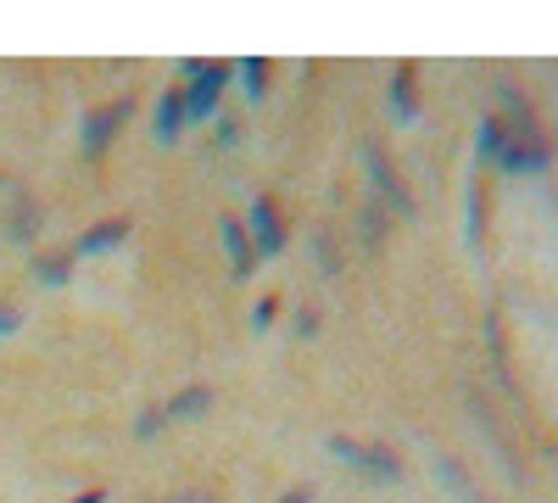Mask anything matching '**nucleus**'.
<instances>
[{
    "instance_id": "11",
    "label": "nucleus",
    "mask_w": 558,
    "mask_h": 503,
    "mask_svg": "<svg viewBox=\"0 0 558 503\" xmlns=\"http://www.w3.org/2000/svg\"><path fill=\"white\" fill-rule=\"evenodd\" d=\"M184 129H191V123H184V96H179V84H173V89H162L157 107H151V134H157V146H179Z\"/></svg>"
},
{
    "instance_id": "6",
    "label": "nucleus",
    "mask_w": 558,
    "mask_h": 503,
    "mask_svg": "<svg viewBox=\"0 0 558 503\" xmlns=\"http://www.w3.org/2000/svg\"><path fill=\"white\" fill-rule=\"evenodd\" d=\"M246 236H252V252H257V263L263 258H274V252H286V213H279V202L274 196H252V207H246Z\"/></svg>"
},
{
    "instance_id": "13",
    "label": "nucleus",
    "mask_w": 558,
    "mask_h": 503,
    "mask_svg": "<svg viewBox=\"0 0 558 503\" xmlns=\"http://www.w3.org/2000/svg\"><path fill=\"white\" fill-rule=\"evenodd\" d=\"M391 118L397 123H418V68L402 62L391 73Z\"/></svg>"
},
{
    "instance_id": "4",
    "label": "nucleus",
    "mask_w": 558,
    "mask_h": 503,
    "mask_svg": "<svg viewBox=\"0 0 558 503\" xmlns=\"http://www.w3.org/2000/svg\"><path fill=\"white\" fill-rule=\"evenodd\" d=\"M129 118H134V96H118V101L89 107V112H84V129H78V146H84V157H107Z\"/></svg>"
},
{
    "instance_id": "7",
    "label": "nucleus",
    "mask_w": 558,
    "mask_h": 503,
    "mask_svg": "<svg viewBox=\"0 0 558 503\" xmlns=\"http://www.w3.org/2000/svg\"><path fill=\"white\" fill-rule=\"evenodd\" d=\"M497 168H502V173H547V168H553L547 134H542V129H531V134H508V146L497 152Z\"/></svg>"
},
{
    "instance_id": "27",
    "label": "nucleus",
    "mask_w": 558,
    "mask_h": 503,
    "mask_svg": "<svg viewBox=\"0 0 558 503\" xmlns=\"http://www.w3.org/2000/svg\"><path fill=\"white\" fill-rule=\"evenodd\" d=\"M274 503H313V487H291V492H279Z\"/></svg>"
},
{
    "instance_id": "17",
    "label": "nucleus",
    "mask_w": 558,
    "mask_h": 503,
    "mask_svg": "<svg viewBox=\"0 0 558 503\" xmlns=\"http://www.w3.org/2000/svg\"><path fill=\"white\" fill-rule=\"evenodd\" d=\"M313 263H318L324 274H341V247H336L330 230H313Z\"/></svg>"
},
{
    "instance_id": "9",
    "label": "nucleus",
    "mask_w": 558,
    "mask_h": 503,
    "mask_svg": "<svg viewBox=\"0 0 558 503\" xmlns=\"http://www.w3.org/2000/svg\"><path fill=\"white\" fill-rule=\"evenodd\" d=\"M218 241H223V258H229V280H252L257 274V252H252V236L241 218H218Z\"/></svg>"
},
{
    "instance_id": "2",
    "label": "nucleus",
    "mask_w": 558,
    "mask_h": 503,
    "mask_svg": "<svg viewBox=\"0 0 558 503\" xmlns=\"http://www.w3.org/2000/svg\"><path fill=\"white\" fill-rule=\"evenodd\" d=\"M357 157H363V173H368V191H375V202H380L386 213H397V218H413V213H418V202L408 196V185H402V173H397L391 152L375 141V134H363Z\"/></svg>"
},
{
    "instance_id": "3",
    "label": "nucleus",
    "mask_w": 558,
    "mask_h": 503,
    "mask_svg": "<svg viewBox=\"0 0 558 503\" xmlns=\"http://www.w3.org/2000/svg\"><path fill=\"white\" fill-rule=\"evenodd\" d=\"M324 447L336 453V459L347 465V470H357V476H368V481H386V487H397L408 470H402V453H391L386 442H357V436H324Z\"/></svg>"
},
{
    "instance_id": "23",
    "label": "nucleus",
    "mask_w": 558,
    "mask_h": 503,
    "mask_svg": "<svg viewBox=\"0 0 558 503\" xmlns=\"http://www.w3.org/2000/svg\"><path fill=\"white\" fill-rule=\"evenodd\" d=\"M302 342H313L318 336V308H296V325H291Z\"/></svg>"
},
{
    "instance_id": "15",
    "label": "nucleus",
    "mask_w": 558,
    "mask_h": 503,
    "mask_svg": "<svg viewBox=\"0 0 558 503\" xmlns=\"http://www.w3.org/2000/svg\"><path fill=\"white\" fill-rule=\"evenodd\" d=\"M28 274H34L39 286H68L73 280V252H39L28 263Z\"/></svg>"
},
{
    "instance_id": "1",
    "label": "nucleus",
    "mask_w": 558,
    "mask_h": 503,
    "mask_svg": "<svg viewBox=\"0 0 558 503\" xmlns=\"http://www.w3.org/2000/svg\"><path fill=\"white\" fill-rule=\"evenodd\" d=\"M235 84V62H202L184 57L179 62V96H184V123H207L223 112V96Z\"/></svg>"
},
{
    "instance_id": "20",
    "label": "nucleus",
    "mask_w": 558,
    "mask_h": 503,
    "mask_svg": "<svg viewBox=\"0 0 558 503\" xmlns=\"http://www.w3.org/2000/svg\"><path fill=\"white\" fill-rule=\"evenodd\" d=\"M436 470H441V481H447V487H452V492H458L463 503H475V487H470V476H463V470H458L452 459H436Z\"/></svg>"
},
{
    "instance_id": "19",
    "label": "nucleus",
    "mask_w": 558,
    "mask_h": 503,
    "mask_svg": "<svg viewBox=\"0 0 558 503\" xmlns=\"http://www.w3.org/2000/svg\"><path fill=\"white\" fill-rule=\"evenodd\" d=\"M213 134H218V141H213L218 152H235L246 129H241V118H235V112H218V118H213Z\"/></svg>"
},
{
    "instance_id": "26",
    "label": "nucleus",
    "mask_w": 558,
    "mask_h": 503,
    "mask_svg": "<svg viewBox=\"0 0 558 503\" xmlns=\"http://www.w3.org/2000/svg\"><path fill=\"white\" fill-rule=\"evenodd\" d=\"M68 503H107V487H84V492H73Z\"/></svg>"
},
{
    "instance_id": "18",
    "label": "nucleus",
    "mask_w": 558,
    "mask_h": 503,
    "mask_svg": "<svg viewBox=\"0 0 558 503\" xmlns=\"http://www.w3.org/2000/svg\"><path fill=\"white\" fill-rule=\"evenodd\" d=\"M168 431V415H162V403H151V408H140V415H134V436L140 442H157Z\"/></svg>"
},
{
    "instance_id": "12",
    "label": "nucleus",
    "mask_w": 558,
    "mask_h": 503,
    "mask_svg": "<svg viewBox=\"0 0 558 503\" xmlns=\"http://www.w3.org/2000/svg\"><path fill=\"white\" fill-rule=\"evenodd\" d=\"M235 84H241V101H246V107H263V101H268V84H274V62L241 57V62H235Z\"/></svg>"
},
{
    "instance_id": "10",
    "label": "nucleus",
    "mask_w": 558,
    "mask_h": 503,
    "mask_svg": "<svg viewBox=\"0 0 558 503\" xmlns=\"http://www.w3.org/2000/svg\"><path fill=\"white\" fill-rule=\"evenodd\" d=\"M129 230H134L129 218H101V224H89V230H84L68 252H73V263H78V258H101V252L123 247V241H129Z\"/></svg>"
},
{
    "instance_id": "8",
    "label": "nucleus",
    "mask_w": 558,
    "mask_h": 503,
    "mask_svg": "<svg viewBox=\"0 0 558 503\" xmlns=\"http://www.w3.org/2000/svg\"><path fill=\"white\" fill-rule=\"evenodd\" d=\"M213 403H218V386L191 381V386H179V392L162 403V415H168V426H196V420L213 415Z\"/></svg>"
},
{
    "instance_id": "25",
    "label": "nucleus",
    "mask_w": 558,
    "mask_h": 503,
    "mask_svg": "<svg viewBox=\"0 0 558 503\" xmlns=\"http://www.w3.org/2000/svg\"><path fill=\"white\" fill-rule=\"evenodd\" d=\"M157 503H218L213 492H168V498H157Z\"/></svg>"
},
{
    "instance_id": "5",
    "label": "nucleus",
    "mask_w": 558,
    "mask_h": 503,
    "mask_svg": "<svg viewBox=\"0 0 558 503\" xmlns=\"http://www.w3.org/2000/svg\"><path fill=\"white\" fill-rule=\"evenodd\" d=\"M45 224H51L45 202H39V196H28L23 185H12V191H7V218H0L7 241H12V247H34V241L45 236Z\"/></svg>"
},
{
    "instance_id": "14",
    "label": "nucleus",
    "mask_w": 558,
    "mask_h": 503,
    "mask_svg": "<svg viewBox=\"0 0 558 503\" xmlns=\"http://www.w3.org/2000/svg\"><path fill=\"white\" fill-rule=\"evenodd\" d=\"M386 236H391V213H386L375 196H368V202L357 207V241L375 252V247H386Z\"/></svg>"
},
{
    "instance_id": "16",
    "label": "nucleus",
    "mask_w": 558,
    "mask_h": 503,
    "mask_svg": "<svg viewBox=\"0 0 558 503\" xmlns=\"http://www.w3.org/2000/svg\"><path fill=\"white\" fill-rule=\"evenodd\" d=\"M475 134H481V141H475V152H481L486 163H497V152L508 146V129H502V118H497V112H486Z\"/></svg>"
},
{
    "instance_id": "22",
    "label": "nucleus",
    "mask_w": 558,
    "mask_h": 503,
    "mask_svg": "<svg viewBox=\"0 0 558 503\" xmlns=\"http://www.w3.org/2000/svg\"><path fill=\"white\" fill-rule=\"evenodd\" d=\"M274 319H279V302H274V297H263V302L252 308V331H268Z\"/></svg>"
},
{
    "instance_id": "21",
    "label": "nucleus",
    "mask_w": 558,
    "mask_h": 503,
    "mask_svg": "<svg viewBox=\"0 0 558 503\" xmlns=\"http://www.w3.org/2000/svg\"><path fill=\"white\" fill-rule=\"evenodd\" d=\"M481 230H486V196H481V185L470 191V241H481Z\"/></svg>"
},
{
    "instance_id": "24",
    "label": "nucleus",
    "mask_w": 558,
    "mask_h": 503,
    "mask_svg": "<svg viewBox=\"0 0 558 503\" xmlns=\"http://www.w3.org/2000/svg\"><path fill=\"white\" fill-rule=\"evenodd\" d=\"M17 325H23V313L12 302H0V336H17Z\"/></svg>"
}]
</instances>
